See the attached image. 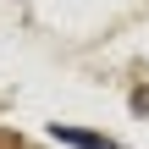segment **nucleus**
<instances>
[{
    "instance_id": "f257e3e1",
    "label": "nucleus",
    "mask_w": 149,
    "mask_h": 149,
    "mask_svg": "<svg viewBox=\"0 0 149 149\" xmlns=\"http://www.w3.org/2000/svg\"><path fill=\"white\" fill-rule=\"evenodd\" d=\"M55 138H61V144H77V149H116L111 138H100V133H77V127H55Z\"/></svg>"
}]
</instances>
